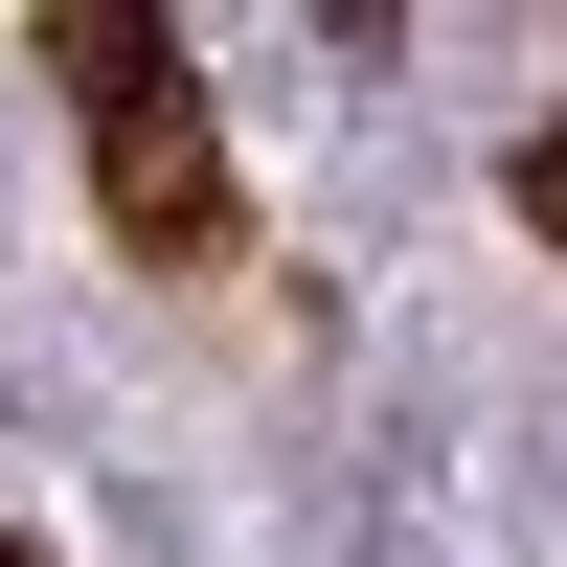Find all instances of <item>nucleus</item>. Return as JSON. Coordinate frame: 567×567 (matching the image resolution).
<instances>
[{
	"instance_id": "1",
	"label": "nucleus",
	"mask_w": 567,
	"mask_h": 567,
	"mask_svg": "<svg viewBox=\"0 0 567 567\" xmlns=\"http://www.w3.org/2000/svg\"><path fill=\"white\" fill-rule=\"evenodd\" d=\"M45 69H69V114H91V205H114L136 250H205V227H227V159H205V91H182V45L91 0Z\"/></svg>"
},
{
	"instance_id": "2",
	"label": "nucleus",
	"mask_w": 567,
	"mask_h": 567,
	"mask_svg": "<svg viewBox=\"0 0 567 567\" xmlns=\"http://www.w3.org/2000/svg\"><path fill=\"white\" fill-rule=\"evenodd\" d=\"M523 227H545V250H567V114H545V159H523Z\"/></svg>"
},
{
	"instance_id": "3",
	"label": "nucleus",
	"mask_w": 567,
	"mask_h": 567,
	"mask_svg": "<svg viewBox=\"0 0 567 567\" xmlns=\"http://www.w3.org/2000/svg\"><path fill=\"white\" fill-rule=\"evenodd\" d=\"M0 567H45V545H0Z\"/></svg>"
}]
</instances>
